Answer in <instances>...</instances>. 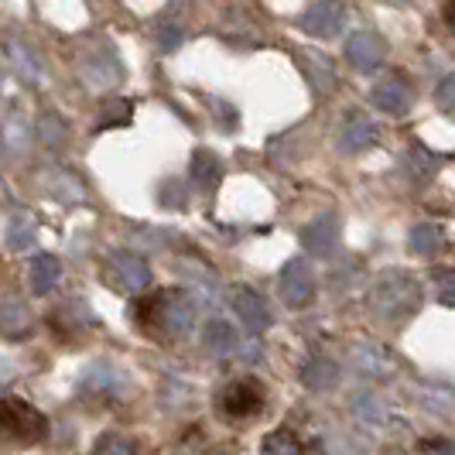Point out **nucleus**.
<instances>
[{
    "instance_id": "28",
    "label": "nucleus",
    "mask_w": 455,
    "mask_h": 455,
    "mask_svg": "<svg viewBox=\"0 0 455 455\" xmlns=\"http://www.w3.org/2000/svg\"><path fill=\"white\" fill-rule=\"evenodd\" d=\"M445 21H449V24L455 21V0H449V4H445Z\"/></svg>"
},
{
    "instance_id": "16",
    "label": "nucleus",
    "mask_w": 455,
    "mask_h": 455,
    "mask_svg": "<svg viewBox=\"0 0 455 455\" xmlns=\"http://www.w3.org/2000/svg\"><path fill=\"white\" fill-rule=\"evenodd\" d=\"M0 315H4V332H7V336H14V339H18V336H28L31 315H28V308H24L21 301H7Z\"/></svg>"
},
{
    "instance_id": "13",
    "label": "nucleus",
    "mask_w": 455,
    "mask_h": 455,
    "mask_svg": "<svg viewBox=\"0 0 455 455\" xmlns=\"http://www.w3.org/2000/svg\"><path fill=\"white\" fill-rule=\"evenodd\" d=\"M59 277H62V264L55 257H48V253L35 257V264H31V288L38 295H48L59 284Z\"/></svg>"
},
{
    "instance_id": "2",
    "label": "nucleus",
    "mask_w": 455,
    "mask_h": 455,
    "mask_svg": "<svg viewBox=\"0 0 455 455\" xmlns=\"http://www.w3.org/2000/svg\"><path fill=\"white\" fill-rule=\"evenodd\" d=\"M370 305L384 315V319H404L411 308L418 305V284L404 274H387L377 291L370 298Z\"/></svg>"
},
{
    "instance_id": "3",
    "label": "nucleus",
    "mask_w": 455,
    "mask_h": 455,
    "mask_svg": "<svg viewBox=\"0 0 455 455\" xmlns=\"http://www.w3.org/2000/svg\"><path fill=\"white\" fill-rule=\"evenodd\" d=\"M264 408V387L257 380H233L223 394H220V411L223 418H233V421H243V418H253Z\"/></svg>"
},
{
    "instance_id": "7",
    "label": "nucleus",
    "mask_w": 455,
    "mask_h": 455,
    "mask_svg": "<svg viewBox=\"0 0 455 455\" xmlns=\"http://www.w3.org/2000/svg\"><path fill=\"white\" fill-rule=\"evenodd\" d=\"M370 100H373V107H377V110L397 116L411 107V86L401 79V76H390V79H384V83H377V86H373Z\"/></svg>"
},
{
    "instance_id": "18",
    "label": "nucleus",
    "mask_w": 455,
    "mask_h": 455,
    "mask_svg": "<svg viewBox=\"0 0 455 455\" xmlns=\"http://www.w3.org/2000/svg\"><path fill=\"white\" fill-rule=\"evenodd\" d=\"M305 384L315 390H325L336 384V363L332 360H312L305 366Z\"/></svg>"
},
{
    "instance_id": "21",
    "label": "nucleus",
    "mask_w": 455,
    "mask_h": 455,
    "mask_svg": "<svg viewBox=\"0 0 455 455\" xmlns=\"http://www.w3.org/2000/svg\"><path fill=\"white\" fill-rule=\"evenodd\" d=\"M356 414H360L363 421H384V408H380V401H377L373 394H360V397H356Z\"/></svg>"
},
{
    "instance_id": "22",
    "label": "nucleus",
    "mask_w": 455,
    "mask_h": 455,
    "mask_svg": "<svg viewBox=\"0 0 455 455\" xmlns=\"http://www.w3.org/2000/svg\"><path fill=\"white\" fill-rule=\"evenodd\" d=\"M92 455H137V452L131 442H124V438H116V435H107V438L96 445Z\"/></svg>"
},
{
    "instance_id": "8",
    "label": "nucleus",
    "mask_w": 455,
    "mask_h": 455,
    "mask_svg": "<svg viewBox=\"0 0 455 455\" xmlns=\"http://www.w3.org/2000/svg\"><path fill=\"white\" fill-rule=\"evenodd\" d=\"M229 301H233V312L243 319V325H247L251 332H264V329L271 325L267 305H264V298L257 295V291H251V288H236V291L229 295Z\"/></svg>"
},
{
    "instance_id": "14",
    "label": "nucleus",
    "mask_w": 455,
    "mask_h": 455,
    "mask_svg": "<svg viewBox=\"0 0 455 455\" xmlns=\"http://www.w3.org/2000/svg\"><path fill=\"white\" fill-rule=\"evenodd\" d=\"M192 175H196V182L203 185V188H216L220 175H223V164H220V158H216L212 151H196V158H192Z\"/></svg>"
},
{
    "instance_id": "15",
    "label": "nucleus",
    "mask_w": 455,
    "mask_h": 455,
    "mask_svg": "<svg viewBox=\"0 0 455 455\" xmlns=\"http://www.w3.org/2000/svg\"><path fill=\"white\" fill-rule=\"evenodd\" d=\"M411 251L414 253H425V257H432V253H438V247H442V229L432 227V223H418V227L411 229Z\"/></svg>"
},
{
    "instance_id": "4",
    "label": "nucleus",
    "mask_w": 455,
    "mask_h": 455,
    "mask_svg": "<svg viewBox=\"0 0 455 455\" xmlns=\"http://www.w3.org/2000/svg\"><path fill=\"white\" fill-rule=\"evenodd\" d=\"M277 288H281V298L291 305V308H301L308 305L312 295H315V277H312V267L305 260H288L284 271L277 277Z\"/></svg>"
},
{
    "instance_id": "26",
    "label": "nucleus",
    "mask_w": 455,
    "mask_h": 455,
    "mask_svg": "<svg viewBox=\"0 0 455 455\" xmlns=\"http://www.w3.org/2000/svg\"><path fill=\"white\" fill-rule=\"evenodd\" d=\"M421 455H455V445H449V442H421Z\"/></svg>"
},
{
    "instance_id": "24",
    "label": "nucleus",
    "mask_w": 455,
    "mask_h": 455,
    "mask_svg": "<svg viewBox=\"0 0 455 455\" xmlns=\"http://www.w3.org/2000/svg\"><path fill=\"white\" fill-rule=\"evenodd\" d=\"M438 107L442 110H455V72L449 76V79H442V86H438Z\"/></svg>"
},
{
    "instance_id": "5",
    "label": "nucleus",
    "mask_w": 455,
    "mask_h": 455,
    "mask_svg": "<svg viewBox=\"0 0 455 455\" xmlns=\"http://www.w3.org/2000/svg\"><path fill=\"white\" fill-rule=\"evenodd\" d=\"M342 21H346V7H342L339 0H315V4L305 11L301 28H305L308 35H315V38H332L342 28Z\"/></svg>"
},
{
    "instance_id": "17",
    "label": "nucleus",
    "mask_w": 455,
    "mask_h": 455,
    "mask_svg": "<svg viewBox=\"0 0 455 455\" xmlns=\"http://www.w3.org/2000/svg\"><path fill=\"white\" fill-rule=\"evenodd\" d=\"M205 346H209L212 353H229V349L236 346V336H233V329H229L223 319H212L205 325Z\"/></svg>"
},
{
    "instance_id": "11",
    "label": "nucleus",
    "mask_w": 455,
    "mask_h": 455,
    "mask_svg": "<svg viewBox=\"0 0 455 455\" xmlns=\"http://www.w3.org/2000/svg\"><path fill=\"white\" fill-rule=\"evenodd\" d=\"M114 277L124 291H144V284H148L151 271H148V264H144L140 257L120 253V257H114Z\"/></svg>"
},
{
    "instance_id": "23",
    "label": "nucleus",
    "mask_w": 455,
    "mask_h": 455,
    "mask_svg": "<svg viewBox=\"0 0 455 455\" xmlns=\"http://www.w3.org/2000/svg\"><path fill=\"white\" fill-rule=\"evenodd\" d=\"M31 236H35V227H31L28 220H14V223H11V247L24 251V247L31 243Z\"/></svg>"
},
{
    "instance_id": "29",
    "label": "nucleus",
    "mask_w": 455,
    "mask_h": 455,
    "mask_svg": "<svg viewBox=\"0 0 455 455\" xmlns=\"http://www.w3.org/2000/svg\"><path fill=\"white\" fill-rule=\"evenodd\" d=\"M452 28H455V21H452Z\"/></svg>"
},
{
    "instance_id": "1",
    "label": "nucleus",
    "mask_w": 455,
    "mask_h": 455,
    "mask_svg": "<svg viewBox=\"0 0 455 455\" xmlns=\"http://www.w3.org/2000/svg\"><path fill=\"white\" fill-rule=\"evenodd\" d=\"M48 435V418L18 397H0V438H14L21 445L42 442Z\"/></svg>"
},
{
    "instance_id": "25",
    "label": "nucleus",
    "mask_w": 455,
    "mask_h": 455,
    "mask_svg": "<svg viewBox=\"0 0 455 455\" xmlns=\"http://www.w3.org/2000/svg\"><path fill=\"white\" fill-rule=\"evenodd\" d=\"M438 301H442V305H449V308H455V274L438 284Z\"/></svg>"
},
{
    "instance_id": "20",
    "label": "nucleus",
    "mask_w": 455,
    "mask_h": 455,
    "mask_svg": "<svg viewBox=\"0 0 455 455\" xmlns=\"http://www.w3.org/2000/svg\"><path fill=\"white\" fill-rule=\"evenodd\" d=\"M264 452L267 455H301V445L291 432H274L267 442H264Z\"/></svg>"
},
{
    "instance_id": "27",
    "label": "nucleus",
    "mask_w": 455,
    "mask_h": 455,
    "mask_svg": "<svg viewBox=\"0 0 455 455\" xmlns=\"http://www.w3.org/2000/svg\"><path fill=\"white\" fill-rule=\"evenodd\" d=\"M161 35H164V38H161V48H164V52L179 48V42H182V31H179V28H164Z\"/></svg>"
},
{
    "instance_id": "12",
    "label": "nucleus",
    "mask_w": 455,
    "mask_h": 455,
    "mask_svg": "<svg viewBox=\"0 0 455 455\" xmlns=\"http://www.w3.org/2000/svg\"><path fill=\"white\" fill-rule=\"evenodd\" d=\"M373 137H377V127H373V120L370 116H349L346 124H342V134H339V148L342 151H349V155H356V151H363L373 144Z\"/></svg>"
},
{
    "instance_id": "9",
    "label": "nucleus",
    "mask_w": 455,
    "mask_h": 455,
    "mask_svg": "<svg viewBox=\"0 0 455 455\" xmlns=\"http://www.w3.org/2000/svg\"><path fill=\"white\" fill-rule=\"evenodd\" d=\"M336 236H339V220H336V212H322L319 220H312V223L305 227L301 243L312 253L325 257V253L336 251Z\"/></svg>"
},
{
    "instance_id": "19",
    "label": "nucleus",
    "mask_w": 455,
    "mask_h": 455,
    "mask_svg": "<svg viewBox=\"0 0 455 455\" xmlns=\"http://www.w3.org/2000/svg\"><path fill=\"white\" fill-rule=\"evenodd\" d=\"M116 124H131V103L127 100H120V103H107L103 107V114H100V120H96V127L100 131H107V127H116Z\"/></svg>"
},
{
    "instance_id": "10",
    "label": "nucleus",
    "mask_w": 455,
    "mask_h": 455,
    "mask_svg": "<svg viewBox=\"0 0 455 455\" xmlns=\"http://www.w3.org/2000/svg\"><path fill=\"white\" fill-rule=\"evenodd\" d=\"M155 325H164L168 332H185L192 325V305L182 291H161V312Z\"/></svg>"
},
{
    "instance_id": "6",
    "label": "nucleus",
    "mask_w": 455,
    "mask_h": 455,
    "mask_svg": "<svg viewBox=\"0 0 455 455\" xmlns=\"http://www.w3.org/2000/svg\"><path fill=\"white\" fill-rule=\"evenodd\" d=\"M384 55H387V45H384V38L373 35V31H356V35L346 42V59L360 68V72H373V68L384 62Z\"/></svg>"
}]
</instances>
